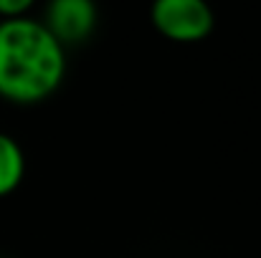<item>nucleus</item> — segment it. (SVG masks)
I'll return each instance as SVG.
<instances>
[{
  "label": "nucleus",
  "mask_w": 261,
  "mask_h": 258,
  "mask_svg": "<svg viewBox=\"0 0 261 258\" xmlns=\"http://www.w3.org/2000/svg\"><path fill=\"white\" fill-rule=\"evenodd\" d=\"M66 74V48L41 20H0V96L38 104L56 94Z\"/></svg>",
  "instance_id": "obj_1"
},
{
  "label": "nucleus",
  "mask_w": 261,
  "mask_h": 258,
  "mask_svg": "<svg viewBox=\"0 0 261 258\" xmlns=\"http://www.w3.org/2000/svg\"><path fill=\"white\" fill-rule=\"evenodd\" d=\"M150 20L160 36L175 43H198L216 28L208 0H152Z\"/></svg>",
  "instance_id": "obj_2"
},
{
  "label": "nucleus",
  "mask_w": 261,
  "mask_h": 258,
  "mask_svg": "<svg viewBox=\"0 0 261 258\" xmlns=\"http://www.w3.org/2000/svg\"><path fill=\"white\" fill-rule=\"evenodd\" d=\"M96 20H99V10L94 0H48L41 23L66 48V46H79L87 38H91Z\"/></svg>",
  "instance_id": "obj_3"
},
{
  "label": "nucleus",
  "mask_w": 261,
  "mask_h": 258,
  "mask_svg": "<svg viewBox=\"0 0 261 258\" xmlns=\"http://www.w3.org/2000/svg\"><path fill=\"white\" fill-rule=\"evenodd\" d=\"M25 175V157L20 145L10 137L0 132V197L10 195Z\"/></svg>",
  "instance_id": "obj_4"
},
{
  "label": "nucleus",
  "mask_w": 261,
  "mask_h": 258,
  "mask_svg": "<svg viewBox=\"0 0 261 258\" xmlns=\"http://www.w3.org/2000/svg\"><path fill=\"white\" fill-rule=\"evenodd\" d=\"M36 0H0V18L10 20V18H25L28 10L33 8Z\"/></svg>",
  "instance_id": "obj_5"
}]
</instances>
